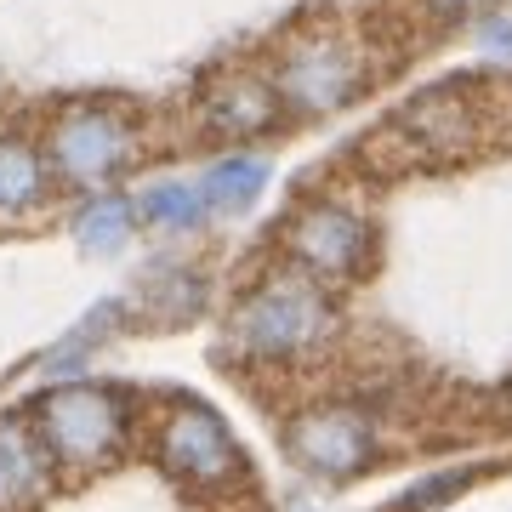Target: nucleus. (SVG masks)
Wrapping results in <instances>:
<instances>
[{
    "mask_svg": "<svg viewBox=\"0 0 512 512\" xmlns=\"http://www.w3.org/2000/svg\"><path fill=\"white\" fill-rule=\"evenodd\" d=\"M137 205H143V217L154 228H171V234H188V228L205 222V200L194 183H148Z\"/></svg>",
    "mask_w": 512,
    "mask_h": 512,
    "instance_id": "obj_14",
    "label": "nucleus"
},
{
    "mask_svg": "<svg viewBox=\"0 0 512 512\" xmlns=\"http://www.w3.org/2000/svg\"><path fill=\"white\" fill-rule=\"evenodd\" d=\"M433 6H439L444 18H461V12H478L484 0H433Z\"/></svg>",
    "mask_w": 512,
    "mask_h": 512,
    "instance_id": "obj_16",
    "label": "nucleus"
},
{
    "mask_svg": "<svg viewBox=\"0 0 512 512\" xmlns=\"http://www.w3.org/2000/svg\"><path fill=\"white\" fill-rule=\"evenodd\" d=\"M302 512H313V507H302Z\"/></svg>",
    "mask_w": 512,
    "mask_h": 512,
    "instance_id": "obj_17",
    "label": "nucleus"
},
{
    "mask_svg": "<svg viewBox=\"0 0 512 512\" xmlns=\"http://www.w3.org/2000/svg\"><path fill=\"white\" fill-rule=\"evenodd\" d=\"M291 256L319 279H353L370 262V222L348 205H313L291 228Z\"/></svg>",
    "mask_w": 512,
    "mask_h": 512,
    "instance_id": "obj_5",
    "label": "nucleus"
},
{
    "mask_svg": "<svg viewBox=\"0 0 512 512\" xmlns=\"http://www.w3.org/2000/svg\"><path fill=\"white\" fill-rule=\"evenodd\" d=\"M52 450L23 421H0V512H23L46 495Z\"/></svg>",
    "mask_w": 512,
    "mask_h": 512,
    "instance_id": "obj_8",
    "label": "nucleus"
},
{
    "mask_svg": "<svg viewBox=\"0 0 512 512\" xmlns=\"http://www.w3.org/2000/svg\"><path fill=\"white\" fill-rule=\"evenodd\" d=\"M325 330H330V302L319 296L313 279H296V274L268 279L234 313V342L251 359H291V353L313 348Z\"/></svg>",
    "mask_w": 512,
    "mask_h": 512,
    "instance_id": "obj_1",
    "label": "nucleus"
},
{
    "mask_svg": "<svg viewBox=\"0 0 512 512\" xmlns=\"http://www.w3.org/2000/svg\"><path fill=\"white\" fill-rule=\"evenodd\" d=\"M131 154V126L109 109H69L52 126V165L74 183H97Z\"/></svg>",
    "mask_w": 512,
    "mask_h": 512,
    "instance_id": "obj_6",
    "label": "nucleus"
},
{
    "mask_svg": "<svg viewBox=\"0 0 512 512\" xmlns=\"http://www.w3.org/2000/svg\"><path fill=\"white\" fill-rule=\"evenodd\" d=\"M120 427H126V404L103 393V387H52L46 399L35 404V433L52 456L74 461V467H97L120 444Z\"/></svg>",
    "mask_w": 512,
    "mask_h": 512,
    "instance_id": "obj_2",
    "label": "nucleus"
},
{
    "mask_svg": "<svg viewBox=\"0 0 512 512\" xmlns=\"http://www.w3.org/2000/svg\"><path fill=\"white\" fill-rule=\"evenodd\" d=\"M399 137L416 143L421 160H433V154H461V148L473 143V114L461 109L456 97H421L416 109L404 114Z\"/></svg>",
    "mask_w": 512,
    "mask_h": 512,
    "instance_id": "obj_9",
    "label": "nucleus"
},
{
    "mask_svg": "<svg viewBox=\"0 0 512 512\" xmlns=\"http://www.w3.org/2000/svg\"><path fill=\"white\" fill-rule=\"evenodd\" d=\"M46 188V165L29 143L18 137H0V211H23V205L40 200Z\"/></svg>",
    "mask_w": 512,
    "mask_h": 512,
    "instance_id": "obj_12",
    "label": "nucleus"
},
{
    "mask_svg": "<svg viewBox=\"0 0 512 512\" xmlns=\"http://www.w3.org/2000/svg\"><path fill=\"white\" fill-rule=\"evenodd\" d=\"M359 80H365V69L342 35H302L279 63V97L302 114H330L353 103Z\"/></svg>",
    "mask_w": 512,
    "mask_h": 512,
    "instance_id": "obj_3",
    "label": "nucleus"
},
{
    "mask_svg": "<svg viewBox=\"0 0 512 512\" xmlns=\"http://www.w3.org/2000/svg\"><path fill=\"white\" fill-rule=\"evenodd\" d=\"M291 450L302 467L325 478H353L376 461V427L348 404H325L291 421Z\"/></svg>",
    "mask_w": 512,
    "mask_h": 512,
    "instance_id": "obj_4",
    "label": "nucleus"
},
{
    "mask_svg": "<svg viewBox=\"0 0 512 512\" xmlns=\"http://www.w3.org/2000/svg\"><path fill=\"white\" fill-rule=\"evenodd\" d=\"M131 228H137V205L131 200H92L80 217H74V239H80L86 251H97V256L120 251V245L131 239Z\"/></svg>",
    "mask_w": 512,
    "mask_h": 512,
    "instance_id": "obj_13",
    "label": "nucleus"
},
{
    "mask_svg": "<svg viewBox=\"0 0 512 512\" xmlns=\"http://www.w3.org/2000/svg\"><path fill=\"white\" fill-rule=\"evenodd\" d=\"M268 188V160H256V154H234V160H217L205 171L200 183V200L217 205V211H245Z\"/></svg>",
    "mask_w": 512,
    "mask_h": 512,
    "instance_id": "obj_11",
    "label": "nucleus"
},
{
    "mask_svg": "<svg viewBox=\"0 0 512 512\" xmlns=\"http://www.w3.org/2000/svg\"><path fill=\"white\" fill-rule=\"evenodd\" d=\"M205 114H211L217 131H268L279 114V97H274V86H262L251 74H234V80H222L211 92Z\"/></svg>",
    "mask_w": 512,
    "mask_h": 512,
    "instance_id": "obj_10",
    "label": "nucleus"
},
{
    "mask_svg": "<svg viewBox=\"0 0 512 512\" xmlns=\"http://www.w3.org/2000/svg\"><path fill=\"white\" fill-rule=\"evenodd\" d=\"M478 46L490 57H512V23L507 18H484L478 23Z\"/></svg>",
    "mask_w": 512,
    "mask_h": 512,
    "instance_id": "obj_15",
    "label": "nucleus"
},
{
    "mask_svg": "<svg viewBox=\"0 0 512 512\" xmlns=\"http://www.w3.org/2000/svg\"><path fill=\"white\" fill-rule=\"evenodd\" d=\"M160 456L171 473L200 478V484H217V478L239 473V450L228 439L222 416H211L205 404H177L171 421L160 427Z\"/></svg>",
    "mask_w": 512,
    "mask_h": 512,
    "instance_id": "obj_7",
    "label": "nucleus"
}]
</instances>
